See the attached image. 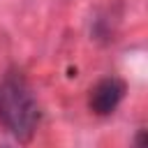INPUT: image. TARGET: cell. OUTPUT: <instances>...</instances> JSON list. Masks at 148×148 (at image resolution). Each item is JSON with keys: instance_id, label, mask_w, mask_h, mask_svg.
I'll return each mask as SVG.
<instances>
[{"instance_id": "obj_1", "label": "cell", "mask_w": 148, "mask_h": 148, "mask_svg": "<svg viewBox=\"0 0 148 148\" xmlns=\"http://www.w3.org/2000/svg\"><path fill=\"white\" fill-rule=\"evenodd\" d=\"M0 120L18 141H30L35 134L39 106L30 86L18 74H9L0 88Z\"/></svg>"}, {"instance_id": "obj_2", "label": "cell", "mask_w": 148, "mask_h": 148, "mask_svg": "<svg viewBox=\"0 0 148 148\" xmlns=\"http://www.w3.org/2000/svg\"><path fill=\"white\" fill-rule=\"evenodd\" d=\"M125 97V81L118 76H106L97 81L90 90V109L97 116H109Z\"/></svg>"}, {"instance_id": "obj_3", "label": "cell", "mask_w": 148, "mask_h": 148, "mask_svg": "<svg viewBox=\"0 0 148 148\" xmlns=\"http://www.w3.org/2000/svg\"><path fill=\"white\" fill-rule=\"evenodd\" d=\"M134 148H148V136H146V130H141L134 139Z\"/></svg>"}]
</instances>
